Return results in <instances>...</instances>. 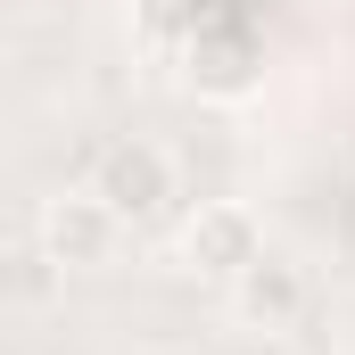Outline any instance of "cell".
I'll return each instance as SVG.
<instances>
[{
  "label": "cell",
  "mask_w": 355,
  "mask_h": 355,
  "mask_svg": "<svg viewBox=\"0 0 355 355\" xmlns=\"http://www.w3.org/2000/svg\"><path fill=\"white\" fill-rule=\"evenodd\" d=\"M257 248H265V223H257L240 198H198L190 223H182V240H174V257L198 272V281H232Z\"/></svg>",
  "instance_id": "cell-1"
},
{
  "label": "cell",
  "mask_w": 355,
  "mask_h": 355,
  "mask_svg": "<svg viewBox=\"0 0 355 355\" xmlns=\"http://www.w3.org/2000/svg\"><path fill=\"white\" fill-rule=\"evenodd\" d=\"M91 190L107 198L116 223H141V215H157L174 198V157L157 141H107L99 166H91Z\"/></svg>",
  "instance_id": "cell-2"
},
{
  "label": "cell",
  "mask_w": 355,
  "mask_h": 355,
  "mask_svg": "<svg viewBox=\"0 0 355 355\" xmlns=\"http://www.w3.org/2000/svg\"><path fill=\"white\" fill-rule=\"evenodd\" d=\"M33 240H42L67 272H99L107 257H116L124 223L107 215V198H99V190H58V198L42 207V232H33Z\"/></svg>",
  "instance_id": "cell-3"
},
{
  "label": "cell",
  "mask_w": 355,
  "mask_h": 355,
  "mask_svg": "<svg viewBox=\"0 0 355 355\" xmlns=\"http://www.w3.org/2000/svg\"><path fill=\"white\" fill-rule=\"evenodd\" d=\"M223 289H232V322H248V331H289L306 314V272L289 265L281 248H257Z\"/></svg>",
  "instance_id": "cell-4"
},
{
  "label": "cell",
  "mask_w": 355,
  "mask_h": 355,
  "mask_svg": "<svg viewBox=\"0 0 355 355\" xmlns=\"http://www.w3.org/2000/svg\"><path fill=\"white\" fill-rule=\"evenodd\" d=\"M58 289H67V265L42 248V240H25V248H0V297L8 306H58Z\"/></svg>",
  "instance_id": "cell-5"
},
{
  "label": "cell",
  "mask_w": 355,
  "mask_h": 355,
  "mask_svg": "<svg viewBox=\"0 0 355 355\" xmlns=\"http://www.w3.org/2000/svg\"><path fill=\"white\" fill-rule=\"evenodd\" d=\"M190 355H223V347H190Z\"/></svg>",
  "instance_id": "cell-6"
}]
</instances>
